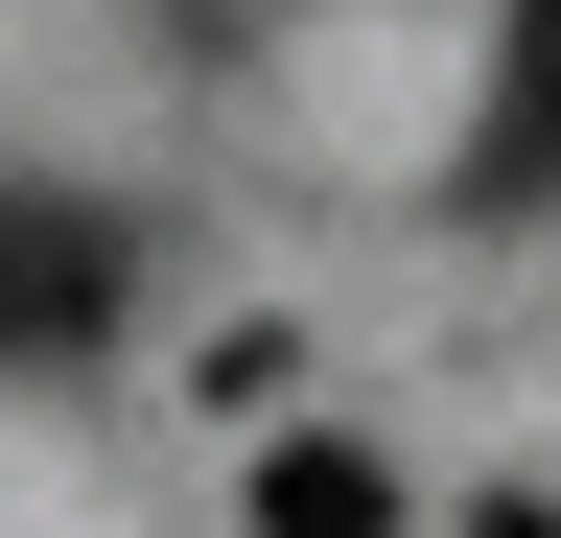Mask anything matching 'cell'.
Returning <instances> with one entry per match:
<instances>
[{"label": "cell", "instance_id": "6da1fadb", "mask_svg": "<svg viewBox=\"0 0 561 538\" xmlns=\"http://www.w3.org/2000/svg\"><path fill=\"white\" fill-rule=\"evenodd\" d=\"M117 328V211H0V352H94Z\"/></svg>", "mask_w": 561, "mask_h": 538}, {"label": "cell", "instance_id": "7a4b0ae2", "mask_svg": "<svg viewBox=\"0 0 561 538\" xmlns=\"http://www.w3.org/2000/svg\"><path fill=\"white\" fill-rule=\"evenodd\" d=\"M561 187V0H515V71H491V141H468V211H538Z\"/></svg>", "mask_w": 561, "mask_h": 538}, {"label": "cell", "instance_id": "3957f363", "mask_svg": "<svg viewBox=\"0 0 561 538\" xmlns=\"http://www.w3.org/2000/svg\"><path fill=\"white\" fill-rule=\"evenodd\" d=\"M257 538H398V468L375 445H280L257 468Z\"/></svg>", "mask_w": 561, "mask_h": 538}, {"label": "cell", "instance_id": "277c9868", "mask_svg": "<svg viewBox=\"0 0 561 538\" xmlns=\"http://www.w3.org/2000/svg\"><path fill=\"white\" fill-rule=\"evenodd\" d=\"M468 538H561V492H491V515H468Z\"/></svg>", "mask_w": 561, "mask_h": 538}]
</instances>
